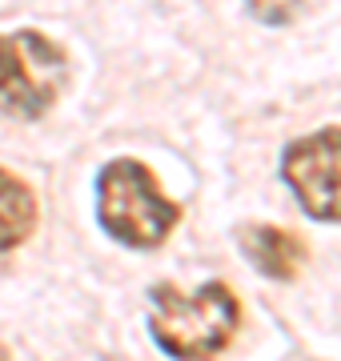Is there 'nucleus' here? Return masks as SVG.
I'll use <instances>...</instances> for the list:
<instances>
[{"instance_id": "obj_2", "label": "nucleus", "mask_w": 341, "mask_h": 361, "mask_svg": "<svg viewBox=\"0 0 341 361\" xmlns=\"http://www.w3.org/2000/svg\"><path fill=\"white\" fill-rule=\"evenodd\" d=\"M185 209L165 197L137 157H113L97 173V225L125 249H157L181 225Z\"/></svg>"}, {"instance_id": "obj_8", "label": "nucleus", "mask_w": 341, "mask_h": 361, "mask_svg": "<svg viewBox=\"0 0 341 361\" xmlns=\"http://www.w3.org/2000/svg\"><path fill=\"white\" fill-rule=\"evenodd\" d=\"M0 357H8V349H4V345H0Z\"/></svg>"}, {"instance_id": "obj_7", "label": "nucleus", "mask_w": 341, "mask_h": 361, "mask_svg": "<svg viewBox=\"0 0 341 361\" xmlns=\"http://www.w3.org/2000/svg\"><path fill=\"white\" fill-rule=\"evenodd\" d=\"M245 4L261 25H289L302 13V0H245Z\"/></svg>"}, {"instance_id": "obj_3", "label": "nucleus", "mask_w": 341, "mask_h": 361, "mask_svg": "<svg viewBox=\"0 0 341 361\" xmlns=\"http://www.w3.org/2000/svg\"><path fill=\"white\" fill-rule=\"evenodd\" d=\"M68 85V52L40 28L0 32V113L40 121Z\"/></svg>"}, {"instance_id": "obj_5", "label": "nucleus", "mask_w": 341, "mask_h": 361, "mask_svg": "<svg viewBox=\"0 0 341 361\" xmlns=\"http://www.w3.org/2000/svg\"><path fill=\"white\" fill-rule=\"evenodd\" d=\"M237 249L245 253L257 273H265L269 281H293L309 261V249L297 233L281 229V225H237Z\"/></svg>"}, {"instance_id": "obj_6", "label": "nucleus", "mask_w": 341, "mask_h": 361, "mask_svg": "<svg viewBox=\"0 0 341 361\" xmlns=\"http://www.w3.org/2000/svg\"><path fill=\"white\" fill-rule=\"evenodd\" d=\"M37 221H40L37 193L13 169L0 165V253H13V249L25 245L37 229Z\"/></svg>"}, {"instance_id": "obj_4", "label": "nucleus", "mask_w": 341, "mask_h": 361, "mask_svg": "<svg viewBox=\"0 0 341 361\" xmlns=\"http://www.w3.org/2000/svg\"><path fill=\"white\" fill-rule=\"evenodd\" d=\"M281 180L309 221L341 225V125L289 141L281 153Z\"/></svg>"}, {"instance_id": "obj_1", "label": "nucleus", "mask_w": 341, "mask_h": 361, "mask_svg": "<svg viewBox=\"0 0 341 361\" xmlns=\"http://www.w3.org/2000/svg\"><path fill=\"white\" fill-rule=\"evenodd\" d=\"M241 325V301L225 281L181 289L173 281L153 285L149 334L169 357H217L233 345Z\"/></svg>"}]
</instances>
